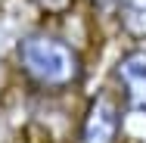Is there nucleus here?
Wrapping results in <instances>:
<instances>
[{
  "label": "nucleus",
  "instance_id": "obj_1",
  "mask_svg": "<svg viewBox=\"0 0 146 143\" xmlns=\"http://www.w3.org/2000/svg\"><path fill=\"white\" fill-rule=\"evenodd\" d=\"M13 69L22 78V84L40 93L44 100L78 93L90 75L84 50L50 25H34L16 37Z\"/></svg>",
  "mask_w": 146,
  "mask_h": 143
},
{
  "label": "nucleus",
  "instance_id": "obj_3",
  "mask_svg": "<svg viewBox=\"0 0 146 143\" xmlns=\"http://www.w3.org/2000/svg\"><path fill=\"white\" fill-rule=\"evenodd\" d=\"M109 87L131 118H146V44H127L118 50L109 69Z\"/></svg>",
  "mask_w": 146,
  "mask_h": 143
},
{
  "label": "nucleus",
  "instance_id": "obj_6",
  "mask_svg": "<svg viewBox=\"0 0 146 143\" xmlns=\"http://www.w3.org/2000/svg\"><path fill=\"white\" fill-rule=\"evenodd\" d=\"M81 3L93 13L96 22H115V6H118V0H81Z\"/></svg>",
  "mask_w": 146,
  "mask_h": 143
},
{
  "label": "nucleus",
  "instance_id": "obj_2",
  "mask_svg": "<svg viewBox=\"0 0 146 143\" xmlns=\"http://www.w3.org/2000/svg\"><path fill=\"white\" fill-rule=\"evenodd\" d=\"M127 109L109 84L90 90L72 124V143H124Z\"/></svg>",
  "mask_w": 146,
  "mask_h": 143
},
{
  "label": "nucleus",
  "instance_id": "obj_5",
  "mask_svg": "<svg viewBox=\"0 0 146 143\" xmlns=\"http://www.w3.org/2000/svg\"><path fill=\"white\" fill-rule=\"evenodd\" d=\"M37 6V13H44L47 19H65L72 16V9L81 3V0H31Z\"/></svg>",
  "mask_w": 146,
  "mask_h": 143
},
{
  "label": "nucleus",
  "instance_id": "obj_4",
  "mask_svg": "<svg viewBox=\"0 0 146 143\" xmlns=\"http://www.w3.org/2000/svg\"><path fill=\"white\" fill-rule=\"evenodd\" d=\"M112 25L131 44H146V0H118Z\"/></svg>",
  "mask_w": 146,
  "mask_h": 143
}]
</instances>
